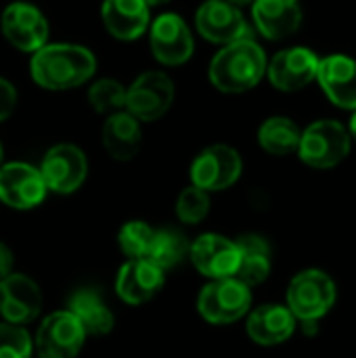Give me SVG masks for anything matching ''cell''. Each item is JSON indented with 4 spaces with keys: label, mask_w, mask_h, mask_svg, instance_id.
<instances>
[{
    "label": "cell",
    "mask_w": 356,
    "mask_h": 358,
    "mask_svg": "<svg viewBox=\"0 0 356 358\" xmlns=\"http://www.w3.org/2000/svg\"><path fill=\"white\" fill-rule=\"evenodd\" d=\"M31 80L48 90H69L88 82L97 71L94 55L80 44H44L29 63Z\"/></svg>",
    "instance_id": "cell-1"
},
{
    "label": "cell",
    "mask_w": 356,
    "mask_h": 358,
    "mask_svg": "<svg viewBox=\"0 0 356 358\" xmlns=\"http://www.w3.org/2000/svg\"><path fill=\"white\" fill-rule=\"evenodd\" d=\"M266 73V55L252 40L241 38L220 48L210 63V82L229 94L252 90Z\"/></svg>",
    "instance_id": "cell-2"
},
{
    "label": "cell",
    "mask_w": 356,
    "mask_h": 358,
    "mask_svg": "<svg viewBox=\"0 0 356 358\" xmlns=\"http://www.w3.org/2000/svg\"><path fill=\"white\" fill-rule=\"evenodd\" d=\"M336 294V283L327 273L308 268L292 279L287 287V308L296 321L317 323L334 308Z\"/></svg>",
    "instance_id": "cell-3"
},
{
    "label": "cell",
    "mask_w": 356,
    "mask_h": 358,
    "mask_svg": "<svg viewBox=\"0 0 356 358\" xmlns=\"http://www.w3.org/2000/svg\"><path fill=\"white\" fill-rule=\"evenodd\" d=\"M350 153V134L336 120H319L311 124L298 145L300 159L317 170L336 168Z\"/></svg>",
    "instance_id": "cell-4"
},
{
    "label": "cell",
    "mask_w": 356,
    "mask_h": 358,
    "mask_svg": "<svg viewBox=\"0 0 356 358\" xmlns=\"http://www.w3.org/2000/svg\"><path fill=\"white\" fill-rule=\"evenodd\" d=\"M252 292L235 277L208 283L197 298L199 315L212 325H229L250 313Z\"/></svg>",
    "instance_id": "cell-5"
},
{
    "label": "cell",
    "mask_w": 356,
    "mask_h": 358,
    "mask_svg": "<svg viewBox=\"0 0 356 358\" xmlns=\"http://www.w3.org/2000/svg\"><path fill=\"white\" fill-rule=\"evenodd\" d=\"M243 170L241 155L229 145H212L204 149L191 166V180L193 187L210 193V191H225L233 187Z\"/></svg>",
    "instance_id": "cell-6"
},
{
    "label": "cell",
    "mask_w": 356,
    "mask_h": 358,
    "mask_svg": "<svg viewBox=\"0 0 356 358\" xmlns=\"http://www.w3.org/2000/svg\"><path fill=\"white\" fill-rule=\"evenodd\" d=\"M174 101V84L162 71H145L126 88V111L138 122H153L166 115Z\"/></svg>",
    "instance_id": "cell-7"
},
{
    "label": "cell",
    "mask_w": 356,
    "mask_h": 358,
    "mask_svg": "<svg viewBox=\"0 0 356 358\" xmlns=\"http://www.w3.org/2000/svg\"><path fill=\"white\" fill-rule=\"evenodd\" d=\"M40 174L48 191L67 195L82 187L88 174V162L80 147L61 143L46 151Z\"/></svg>",
    "instance_id": "cell-8"
},
{
    "label": "cell",
    "mask_w": 356,
    "mask_h": 358,
    "mask_svg": "<svg viewBox=\"0 0 356 358\" xmlns=\"http://www.w3.org/2000/svg\"><path fill=\"white\" fill-rule=\"evenodd\" d=\"M86 331L69 310L48 315L36 336L40 358H76L84 346Z\"/></svg>",
    "instance_id": "cell-9"
},
{
    "label": "cell",
    "mask_w": 356,
    "mask_h": 358,
    "mask_svg": "<svg viewBox=\"0 0 356 358\" xmlns=\"http://www.w3.org/2000/svg\"><path fill=\"white\" fill-rule=\"evenodd\" d=\"M46 191L42 174L34 166L13 162L0 168V201L8 208L31 210L44 201Z\"/></svg>",
    "instance_id": "cell-10"
},
{
    "label": "cell",
    "mask_w": 356,
    "mask_h": 358,
    "mask_svg": "<svg viewBox=\"0 0 356 358\" xmlns=\"http://www.w3.org/2000/svg\"><path fill=\"white\" fill-rule=\"evenodd\" d=\"M4 38L23 52L40 50L48 40V23L40 8L27 2H13L2 13Z\"/></svg>",
    "instance_id": "cell-11"
},
{
    "label": "cell",
    "mask_w": 356,
    "mask_h": 358,
    "mask_svg": "<svg viewBox=\"0 0 356 358\" xmlns=\"http://www.w3.org/2000/svg\"><path fill=\"white\" fill-rule=\"evenodd\" d=\"M189 256L193 260V266L212 281L235 277L239 266L237 243L216 233H206L197 237L189 248Z\"/></svg>",
    "instance_id": "cell-12"
},
{
    "label": "cell",
    "mask_w": 356,
    "mask_h": 358,
    "mask_svg": "<svg viewBox=\"0 0 356 358\" xmlns=\"http://www.w3.org/2000/svg\"><path fill=\"white\" fill-rule=\"evenodd\" d=\"M319 57L304 46H294L277 52L271 63H266L269 80L275 88L283 92H296L317 80Z\"/></svg>",
    "instance_id": "cell-13"
},
{
    "label": "cell",
    "mask_w": 356,
    "mask_h": 358,
    "mask_svg": "<svg viewBox=\"0 0 356 358\" xmlns=\"http://www.w3.org/2000/svg\"><path fill=\"white\" fill-rule=\"evenodd\" d=\"M151 52L162 65H183L193 55V36L187 23L174 15L164 13L159 15L149 31Z\"/></svg>",
    "instance_id": "cell-14"
},
{
    "label": "cell",
    "mask_w": 356,
    "mask_h": 358,
    "mask_svg": "<svg viewBox=\"0 0 356 358\" xmlns=\"http://www.w3.org/2000/svg\"><path fill=\"white\" fill-rule=\"evenodd\" d=\"M197 31L214 44H231L241 38H250L248 23L241 10L227 0H208L195 13Z\"/></svg>",
    "instance_id": "cell-15"
},
{
    "label": "cell",
    "mask_w": 356,
    "mask_h": 358,
    "mask_svg": "<svg viewBox=\"0 0 356 358\" xmlns=\"http://www.w3.org/2000/svg\"><path fill=\"white\" fill-rule=\"evenodd\" d=\"M42 294L27 275L10 273L0 281V317L10 325H25L38 317Z\"/></svg>",
    "instance_id": "cell-16"
},
{
    "label": "cell",
    "mask_w": 356,
    "mask_h": 358,
    "mask_svg": "<svg viewBox=\"0 0 356 358\" xmlns=\"http://www.w3.org/2000/svg\"><path fill=\"white\" fill-rule=\"evenodd\" d=\"M164 287V271L145 258H130L118 273L115 292L126 304H145Z\"/></svg>",
    "instance_id": "cell-17"
},
{
    "label": "cell",
    "mask_w": 356,
    "mask_h": 358,
    "mask_svg": "<svg viewBox=\"0 0 356 358\" xmlns=\"http://www.w3.org/2000/svg\"><path fill=\"white\" fill-rule=\"evenodd\" d=\"M317 80L327 99L342 107L356 109V61L346 55H332L319 61Z\"/></svg>",
    "instance_id": "cell-18"
},
{
    "label": "cell",
    "mask_w": 356,
    "mask_h": 358,
    "mask_svg": "<svg viewBox=\"0 0 356 358\" xmlns=\"http://www.w3.org/2000/svg\"><path fill=\"white\" fill-rule=\"evenodd\" d=\"M245 329L258 346H279L294 336L296 319L287 306L264 304L250 313Z\"/></svg>",
    "instance_id": "cell-19"
},
{
    "label": "cell",
    "mask_w": 356,
    "mask_h": 358,
    "mask_svg": "<svg viewBox=\"0 0 356 358\" xmlns=\"http://www.w3.org/2000/svg\"><path fill=\"white\" fill-rule=\"evenodd\" d=\"M254 21L269 40H283L302 23L300 0H254Z\"/></svg>",
    "instance_id": "cell-20"
},
{
    "label": "cell",
    "mask_w": 356,
    "mask_h": 358,
    "mask_svg": "<svg viewBox=\"0 0 356 358\" xmlns=\"http://www.w3.org/2000/svg\"><path fill=\"white\" fill-rule=\"evenodd\" d=\"M101 19L118 40H134L149 27V4L145 0H105Z\"/></svg>",
    "instance_id": "cell-21"
},
{
    "label": "cell",
    "mask_w": 356,
    "mask_h": 358,
    "mask_svg": "<svg viewBox=\"0 0 356 358\" xmlns=\"http://www.w3.org/2000/svg\"><path fill=\"white\" fill-rule=\"evenodd\" d=\"M101 138H103L105 151L113 159L128 162L141 149V138H143L141 124L128 111H118L113 115H107V120L103 124Z\"/></svg>",
    "instance_id": "cell-22"
},
{
    "label": "cell",
    "mask_w": 356,
    "mask_h": 358,
    "mask_svg": "<svg viewBox=\"0 0 356 358\" xmlns=\"http://www.w3.org/2000/svg\"><path fill=\"white\" fill-rule=\"evenodd\" d=\"M239 248V266L235 279L248 285L250 289L264 283L271 275V245L264 237L248 233L237 241Z\"/></svg>",
    "instance_id": "cell-23"
},
{
    "label": "cell",
    "mask_w": 356,
    "mask_h": 358,
    "mask_svg": "<svg viewBox=\"0 0 356 358\" xmlns=\"http://www.w3.org/2000/svg\"><path fill=\"white\" fill-rule=\"evenodd\" d=\"M67 310L80 321L84 331L90 336H103L113 329V315L94 289L73 292Z\"/></svg>",
    "instance_id": "cell-24"
},
{
    "label": "cell",
    "mask_w": 356,
    "mask_h": 358,
    "mask_svg": "<svg viewBox=\"0 0 356 358\" xmlns=\"http://www.w3.org/2000/svg\"><path fill=\"white\" fill-rule=\"evenodd\" d=\"M189 241L187 237L176 231V229H162L153 233V241L145 254V260H149L153 266H157L159 271H168L174 268L176 264H180L187 254H189Z\"/></svg>",
    "instance_id": "cell-25"
},
{
    "label": "cell",
    "mask_w": 356,
    "mask_h": 358,
    "mask_svg": "<svg viewBox=\"0 0 356 358\" xmlns=\"http://www.w3.org/2000/svg\"><path fill=\"white\" fill-rule=\"evenodd\" d=\"M302 130L290 117H271L258 130L260 147L271 155H290L298 151Z\"/></svg>",
    "instance_id": "cell-26"
},
{
    "label": "cell",
    "mask_w": 356,
    "mask_h": 358,
    "mask_svg": "<svg viewBox=\"0 0 356 358\" xmlns=\"http://www.w3.org/2000/svg\"><path fill=\"white\" fill-rule=\"evenodd\" d=\"M88 101L97 113L113 115L126 109V88L111 78H103L94 82L88 90Z\"/></svg>",
    "instance_id": "cell-27"
},
{
    "label": "cell",
    "mask_w": 356,
    "mask_h": 358,
    "mask_svg": "<svg viewBox=\"0 0 356 358\" xmlns=\"http://www.w3.org/2000/svg\"><path fill=\"white\" fill-rule=\"evenodd\" d=\"M153 229L143 222V220H130L126 222L120 233H118V243L122 248V252L128 258H145L151 241H153Z\"/></svg>",
    "instance_id": "cell-28"
},
{
    "label": "cell",
    "mask_w": 356,
    "mask_h": 358,
    "mask_svg": "<svg viewBox=\"0 0 356 358\" xmlns=\"http://www.w3.org/2000/svg\"><path fill=\"white\" fill-rule=\"evenodd\" d=\"M210 212V195L197 187H187L176 199V216L185 224L201 222Z\"/></svg>",
    "instance_id": "cell-29"
},
{
    "label": "cell",
    "mask_w": 356,
    "mask_h": 358,
    "mask_svg": "<svg viewBox=\"0 0 356 358\" xmlns=\"http://www.w3.org/2000/svg\"><path fill=\"white\" fill-rule=\"evenodd\" d=\"M31 338L21 325L0 323V358H31Z\"/></svg>",
    "instance_id": "cell-30"
},
{
    "label": "cell",
    "mask_w": 356,
    "mask_h": 358,
    "mask_svg": "<svg viewBox=\"0 0 356 358\" xmlns=\"http://www.w3.org/2000/svg\"><path fill=\"white\" fill-rule=\"evenodd\" d=\"M15 107H17V90L8 80L0 78V122L6 120L15 111Z\"/></svg>",
    "instance_id": "cell-31"
},
{
    "label": "cell",
    "mask_w": 356,
    "mask_h": 358,
    "mask_svg": "<svg viewBox=\"0 0 356 358\" xmlns=\"http://www.w3.org/2000/svg\"><path fill=\"white\" fill-rule=\"evenodd\" d=\"M13 264H15V260H13V252L8 250V245H6V243H2V241H0V281L13 273Z\"/></svg>",
    "instance_id": "cell-32"
},
{
    "label": "cell",
    "mask_w": 356,
    "mask_h": 358,
    "mask_svg": "<svg viewBox=\"0 0 356 358\" xmlns=\"http://www.w3.org/2000/svg\"><path fill=\"white\" fill-rule=\"evenodd\" d=\"M348 134L353 136L356 141V109L355 113H353V117H350V126H348Z\"/></svg>",
    "instance_id": "cell-33"
},
{
    "label": "cell",
    "mask_w": 356,
    "mask_h": 358,
    "mask_svg": "<svg viewBox=\"0 0 356 358\" xmlns=\"http://www.w3.org/2000/svg\"><path fill=\"white\" fill-rule=\"evenodd\" d=\"M149 6H155V4H164V2H170V0H145Z\"/></svg>",
    "instance_id": "cell-34"
},
{
    "label": "cell",
    "mask_w": 356,
    "mask_h": 358,
    "mask_svg": "<svg viewBox=\"0 0 356 358\" xmlns=\"http://www.w3.org/2000/svg\"><path fill=\"white\" fill-rule=\"evenodd\" d=\"M227 2H231V4H248V2H254V0H227Z\"/></svg>",
    "instance_id": "cell-35"
},
{
    "label": "cell",
    "mask_w": 356,
    "mask_h": 358,
    "mask_svg": "<svg viewBox=\"0 0 356 358\" xmlns=\"http://www.w3.org/2000/svg\"><path fill=\"white\" fill-rule=\"evenodd\" d=\"M2 162H4V151H2V145H0V168H2V166H4V164H2Z\"/></svg>",
    "instance_id": "cell-36"
}]
</instances>
